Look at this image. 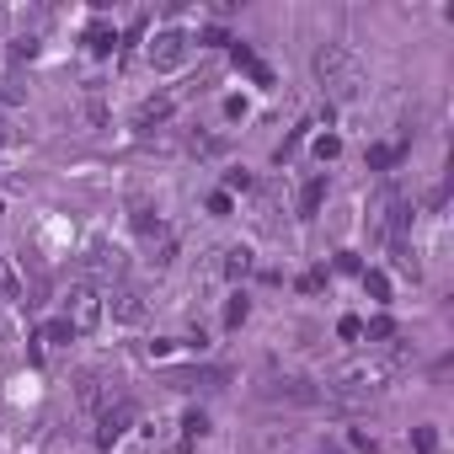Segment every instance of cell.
Instances as JSON below:
<instances>
[{"mask_svg": "<svg viewBox=\"0 0 454 454\" xmlns=\"http://www.w3.org/2000/svg\"><path fill=\"white\" fill-rule=\"evenodd\" d=\"M316 81H321L332 97H353V91L364 86V70H358V59H353L342 43H321V49H316Z\"/></svg>", "mask_w": 454, "mask_h": 454, "instance_id": "1", "label": "cell"}, {"mask_svg": "<svg viewBox=\"0 0 454 454\" xmlns=\"http://www.w3.org/2000/svg\"><path fill=\"white\" fill-rule=\"evenodd\" d=\"M65 326L70 332H97L102 326V294H97V284H70V294H65Z\"/></svg>", "mask_w": 454, "mask_h": 454, "instance_id": "2", "label": "cell"}, {"mask_svg": "<svg viewBox=\"0 0 454 454\" xmlns=\"http://www.w3.org/2000/svg\"><path fill=\"white\" fill-rule=\"evenodd\" d=\"M182 54H187V38H182L176 27H160V33L150 38V65H155V70H176Z\"/></svg>", "mask_w": 454, "mask_h": 454, "instance_id": "3", "label": "cell"}, {"mask_svg": "<svg viewBox=\"0 0 454 454\" xmlns=\"http://www.w3.org/2000/svg\"><path fill=\"white\" fill-rule=\"evenodd\" d=\"M273 395H284V401H300V406H310V401H316V390H310L305 380H273Z\"/></svg>", "mask_w": 454, "mask_h": 454, "instance_id": "4", "label": "cell"}, {"mask_svg": "<svg viewBox=\"0 0 454 454\" xmlns=\"http://www.w3.org/2000/svg\"><path fill=\"white\" fill-rule=\"evenodd\" d=\"M321 198H326V176H316V182H310V187H305V192H300V214H305V219H310V214H316V208H321Z\"/></svg>", "mask_w": 454, "mask_h": 454, "instance_id": "5", "label": "cell"}, {"mask_svg": "<svg viewBox=\"0 0 454 454\" xmlns=\"http://www.w3.org/2000/svg\"><path fill=\"white\" fill-rule=\"evenodd\" d=\"M113 310H118V321H139V316H145V305H139V294H129V289L118 294V305H113Z\"/></svg>", "mask_w": 454, "mask_h": 454, "instance_id": "6", "label": "cell"}, {"mask_svg": "<svg viewBox=\"0 0 454 454\" xmlns=\"http://www.w3.org/2000/svg\"><path fill=\"white\" fill-rule=\"evenodd\" d=\"M91 268H97V273H118V252L97 247V252H91Z\"/></svg>", "mask_w": 454, "mask_h": 454, "instance_id": "7", "label": "cell"}, {"mask_svg": "<svg viewBox=\"0 0 454 454\" xmlns=\"http://www.w3.org/2000/svg\"><path fill=\"white\" fill-rule=\"evenodd\" d=\"M0 289H6V294H22V284H17V268H12L6 257H0Z\"/></svg>", "mask_w": 454, "mask_h": 454, "instance_id": "8", "label": "cell"}, {"mask_svg": "<svg viewBox=\"0 0 454 454\" xmlns=\"http://www.w3.org/2000/svg\"><path fill=\"white\" fill-rule=\"evenodd\" d=\"M433 449H438V433H433V427H422V433H417V454H433Z\"/></svg>", "mask_w": 454, "mask_h": 454, "instance_id": "9", "label": "cell"}, {"mask_svg": "<svg viewBox=\"0 0 454 454\" xmlns=\"http://www.w3.org/2000/svg\"><path fill=\"white\" fill-rule=\"evenodd\" d=\"M316 454H342V449H316Z\"/></svg>", "mask_w": 454, "mask_h": 454, "instance_id": "10", "label": "cell"}]
</instances>
